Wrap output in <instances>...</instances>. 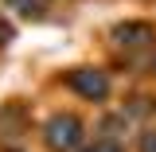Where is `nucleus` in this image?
<instances>
[{"instance_id": "obj_8", "label": "nucleus", "mask_w": 156, "mask_h": 152, "mask_svg": "<svg viewBox=\"0 0 156 152\" xmlns=\"http://www.w3.org/2000/svg\"><path fill=\"white\" fill-rule=\"evenodd\" d=\"M129 148L133 152H156V125H140L129 140Z\"/></svg>"}, {"instance_id": "obj_9", "label": "nucleus", "mask_w": 156, "mask_h": 152, "mask_svg": "<svg viewBox=\"0 0 156 152\" xmlns=\"http://www.w3.org/2000/svg\"><path fill=\"white\" fill-rule=\"evenodd\" d=\"M78 152H133V148H129V144H117V140H101V136H90V140H86V144H82Z\"/></svg>"}, {"instance_id": "obj_3", "label": "nucleus", "mask_w": 156, "mask_h": 152, "mask_svg": "<svg viewBox=\"0 0 156 152\" xmlns=\"http://www.w3.org/2000/svg\"><path fill=\"white\" fill-rule=\"evenodd\" d=\"M105 39L117 55H125V62L140 66V58L148 51H156V23L152 19H121L105 31Z\"/></svg>"}, {"instance_id": "obj_11", "label": "nucleus", "mask_w": 156, "mask_h": 152, "mask_svg": "<svg viewBox=\"0 0 156 152\" xmlns=\"http://www.w3.org/2000/svg\"><path fill=\"white\" fill-rule=\"evenodd\" d=\"M136 70L148 78V82H156V51H148V55L140 58V66H136Z\"/></svg>"}, {"instance_id": "obj_7", "label": "nucleus", "mask_w": 156, "mask_h": 152, "mask_svg": "<svg viewBox=\"0 0 156 152\" xmlns=\"http://www.w3.org/2000/svg\"><path fill=\"white\" fill-rule=\"evenodd\" d=\"M47 8L51 0H0V12H8L12 19H27V23H43L51 16Z\"/></svg>"}, {"instance_id": "obj_2", "label": "nucleus", "mask_w": 156, "mask_h": 152, "mask_svg": "<svg viewBox=\"0 0 156 152\" xmlns=\"http://www.w3.org/2000/svg\"><path fill=\"white\" fill-rule=\"evenodd\" d=\"M39 148L43 152H78L86 140H90V121L78 113V109H51L35 125Z\"/></svg>"}, {"instance_id": "obj_5", "label": "nucleus", "mask_w": 156, "mask_h": 152, "mask_svg": "<svg viewBox=\"0 0 156 152\" xmlns=\"http://www.w3.org/2000/svg\"><path fill=\"white\" fill-rule=\"evenodd\" d=\"M31 136V117L23 101H4L0 105V148L4 144H23Z\"/></svg>"}, {"instance_id": "obj_1", "label": "nucleus", "mask_w": 156, "mask_h": 152, "mask_svg": "<svg viewBox=\"0 0 156 152\" xmlns=\"http://www.w3.org/2000/svg\"><path fill=\"white\" fill-rule=\"evenodd\" d=\"M55 86L62 94H70L74 101L90 105V109L113 105V90H117L113 70L101 66V62H74V66H66V70L55 78Z\"/></svg>"}, {"instance_id": "obj_10", "label": "nucleus", "mask_w": 156, "mask_h": 152, "mask_svg": "<svg viewBox=\"0 0 156 152\" xmlns=\"http://www.w3.org/2000/svg\"><path fill=\"white\" fill-rule=\"evenodd\" d=\"M12 39H16V19L8 16V12H0V51H8Z\"/></svg>"}, {"instance_id": "obj_6", "label": "nucleus", "mask_w": 156, "mask_h": 152, "mask_svg": "<svg viewBox=\"0 0 156 152\" xmlns=\"http://www.w3.org/2000/svg\"><path fill=\"white\" fill-rule=\"evenodd\" d=\"M117 105L136 121V129L140 125H156V90H133V94L121 97Z\"/></svg>"}, {"instance_id": "obj_4", "label": "nucleus", "mask_w": 156, "mask_h": 152, "mask_svg": "<svg viewBox=\"0 0 156 152\" xmlns=\"http://www.w3.org/2000/svg\"><path fill=\"white\" fill-rule=\"evenodd\" d=\"M136 133V121L121 105H105V109H98L94 125H90V136H101V140H117V144H129Z\"/></svg>"}]
</instances>
